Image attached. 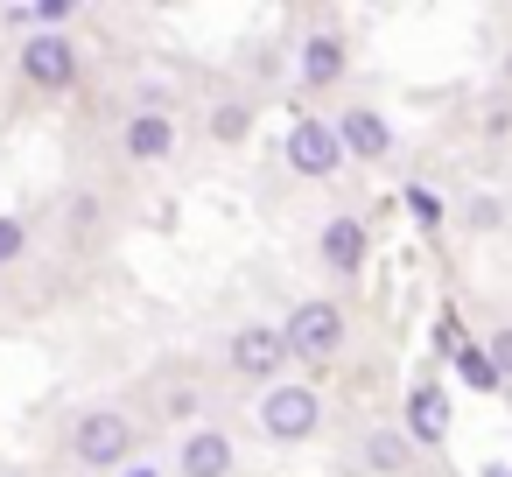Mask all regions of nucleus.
<instances>
[{
    "mask_svg": "<svg viewBox=\"0 0 512 477\" xmlns=\"http://www.w3.org/2000/svg\"><path fill=\"white\" fill-rule=\"evenodd\" d=\"M281 337H288V358L330 365V358L344 351V309H337L330 295H309V302H295V309H288Z\"/></svg>",
    "mask_w": 512,
    "mask_h": 477,
    "instance_id": "2",
    "label": "nucleus"
},
{
    "mask_svg": "<svg viewBox=\"0 0 512 477\" xmlns=\"http://www.w3.org/2000/svg\"><path fill=\"white\" fill-rule=\"evenodd\" d=\"M22 78H29L36 92H71V85H78V50H71V36H57V29L22 36Z\"/></svg>",
    "mask_w": 512,
    "mask_h": 477,
    "instance_id": "4",
    "label": "nucleus"
},
{
    "mask_svg": "<svg viewBox=\"0 0 512 477\" xmlns=\"http://www.w3.org/2000/svg\"><path fill=\"white\" fill-rule=\"evenodd\" d=\"M316 253H323V274L351 281V274L365 267V225H358V218H330L323 239H316Z\"/></svg>",
    "mask_w": 512,
    "mask_h": 477,
    "instance_id": "10",
    "label": "nucleus"
},
{
    "mask_svg": "<svg viewBox=\"0 0 512 477\" xmlns=\"http://www.w3.org/2000/svg\"><path fill=\"white\" fill-rule=\"evenodd\" d=\"M211 134H218V141H246V134H253V106H218V113H211Z\"/></svg>",
    "mask_w": 512,
    "mask_h": 477,
    "instance_id": "15",
    "label": "nucleus"
},
{
    "mask_svg": "<svg viewBox=\"0 0 512 477\" xmlns=\"http://www.w3.org/2000/svg\"><path fill=\"white\" fill-rule=\"evenodd\" d=\"M64 449H71V463L113 477V470H127V456L141 449V428H134L120 407H85V414L64 428Z\"/></svg>",
    "mask_w": 512,
    "mask_h": 477,
    "instance_id": "1",
    "label": "nucleus"
},
{
    "mask_svg": "<svg viewBox=\"0 0 512 477\" xmlns=\"http://www.w3.org/2000/svg\"><path fill=\"white\" fill-rule=\"evenodd\" d=\"M29 253V225L22 218H8V211H0V267H15Z\"/></svg>",
    "mask_w": 512,
    "mask_h": 477,
    "instance_id": "16",
    "label": "nucleus"
},
{
    "mask_svg": "<svg viewBox=\"0 0 512 477\" xmlns=\"http://www.w3.org/2000/svg\"><path fill=\"white\" fill-rule=\"evenodd\" d=\"M232 463H239V442L225 428H190L176 442V477H232Z\"/></svg>",
    "mask_w": 512,
    "mask_h": 477,
    "instance_id": "8",
    "label": "nucleus"
},
{
    "mask_svg": "<svg viewBox=\"0 0 512 477\" xmlns=\"http://www.w3.org/2000/svg\"><path fill=\"white\" fill-rule=\"evenodd\" d=\"M463 225H470V232H498V225H505V204H498V197H470V204H463Z\"/></svg>",
    "mask_w": 512,
    "mask_h": 477,
    "instance_id": "17",
    "label": "nucleus"
},
{
    "mask_svg": "<svg viewBox=\"0 0 512 477\" xmlns=\"http://www.w3.org/2000/svg\"><path fill=\"white\" fill-rule=\"evenodd\" d=\"M407 204H414V218H421V225H442V204H435L428 190H407Z\"/></svg>",
    "mask_w": 512,
    "mask_h": 477,
    "instance_id": "19",
    "label": "nucleus"
},
{
    "mask_svg": "<svg viewBox=\"0 0 512 477\" xmlns=\"http://www.w3.org/2000/svg\"><path fill=\"white\" fill-rule=\"evenodd\" d=\"M344 64H351V43H344L337 29H316V36L302 43V85H316V92H323V85H337V78H344Z\"/></svg>",
    "mask_w": 512,
    "mask_h": 477,
    "instance_id": "11",
    "label": "nucleus"
},
{
    "mask_svg": "<svg viewBox=\"0 0 512 477\" xmlns=\"http://www.w3.org/2000/svg\"><path fill=\"white\" fill-rule=\"evenodd\" d=\"M484 358H491V372H498V379H512V330H491Z\"/></svg>",
    "mask_w": 512,
    "mask_h": 477,
    "instance_id": "18",
    "label": "nucleus"
},
{
    "mask_svg": "<svg viewBox=\"0 0 512 477\" xmlns=\"http://www.w3.org/2000/svg\"><path fill=\"white\" fill-rule=\"evenodd\" d=\"M169 148H176V127L162 113H134L127 120V162H162Z\"/></svg>",
    "mask_w": 512,
    "mask_h": 477,
    "instance_id": "12",
    "label": "nucleus"
},
{
    "mask_svg": "<svg viewBox=\"0 0 512 477\" xmlns=\"http://www.w3.org/2000/svg\"><path fill=\"white\" fill-rule=\"evenodd\" d=\"M442 435H449V393L435 379H414L407 386V442L414 449H435Z\"/></svg>",
    "mask_w": 512,
    "mask_h": 477,
    "instance_id": "9",
    "label": "nucleus"
},
{
    "mask_svg": "<svg viewBox=\"0 0 512 477\" xmlns=\"http://www.w3.org/2000/svg\"><path fill=\"white\" fill-rule=\"evenodd\" d=\"M456 372H463V386H470V393H498V386H505L477 344H456Z\"/></svg>",
    "mask_w": 512,
    "mask_h": 477,
    "instance_id": "14",
    "label": "nucleus"
},
{
    "mask_svg": "<svg viewBox=\"0 0 512 477\" xmlns=\"http://www.w3.org/2000/svg\"><path fill=\"white\" fill-rule=\"evenodd\" d=\"M414 463V442H407V428H372L365 435V470H379V477H400Z\"/></svg>",
    "mask_w": 512,
    "mask_h": 477,
    "instance_id": "13",
    "label": "nucleus"
},
{
    "mask_svg": "<svg viewBox=\"0 0 512 477\" xmlns=\"http://www.w3.org/2000/svg\"><path fill=\"white\" fill-rule=\"evenodd\" d=\"M316 428H323L316 386H267V393H260V435H267V442L295 449V442H309Z\"/></svg>",
    "mask_w": 512,
    "mask_h": 477,
    "instance_id": "3",
    "label": "nucleus"
},
{
    "mask_svg": "<svg viewBox=\"0 0 512 477\" xmlns=\"http://www.w3.org/2000/svg\"><path fill=\"white\" fill-rule=\"evenodd\" d=\"M330 134H337V148H344L351 162H386V155H393V127H386L372 106H344V113L330 120Z\"/></svg>",
    "mask_w": 512,
    "mask_h": 477,
    "instance_id": "7",
    "label": "nucleus"
},
{
    "mask_svg": "<svg viewBox=\"0 0 512 477\" xmlns=\"http://www.w3.org/2000/svg\"><path fill=\"white\" fill-rule=\"evenodd\" d=\"M288 169L302 176V183H330L337 169H344V148H337V134H330V120H295L288 127Z\"/></svg>",
    "mask_w": 512,
    "mask_h": 477,
    "instance_id": "6",
    "label": "nucleus"
},
{
    "mask_svg": "<svg viewBox=\"0 0 512 477\" xmlns=\"http://www.w3.org/2000/svg\"><path fill=\"white\" fill-rule=\"evenodd\" d=\"M169 414H176V421H190V414H197V393H190V386H183V393H169Z\"/></svg>",
    "mask_w": 512,
    "mask_h": 477,
    "instance_id": "20",
    "label": "nucleus"
},
{
    "mask_svg": "<svg viewBox=\"0 0 512 477\" xmlns=\"http://www.w3.org/2000/svg\"><path fill=\"white\" fill-rule=\"evenodd\" d=\"M225 358H232V372L239 379H281V365H288V337H281V323H239L232 330V344H225Z\"/></svg>",
    "mask_w": 512,
    "mask_h": 477,
    "instance_id": "5",
    "label": "nucleus"
}]
</instances>
